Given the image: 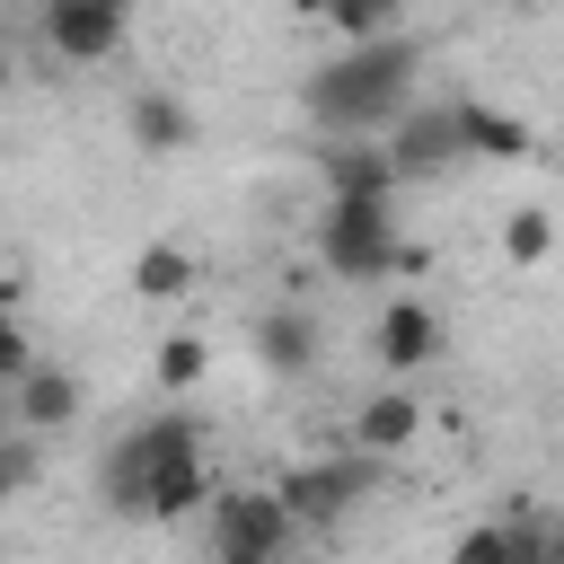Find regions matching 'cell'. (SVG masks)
I'll list each match as a JSON object with an SVG mask.
<instances>
[{
    "label": "cell",
    "instance_id": "obj_1",
    "mask_svg": "<svg viewBox=\"0 0 564 564\" xmlns=\"http://www.w3.org/2000/svg\"><path fill=\"white\" fill-rule=\"evenodd\" d=\"M414 70H423V53L405 35H370V44H344L335 62H317L300 106L326 141H379L414 106Z\"/></svg>",
    "mask_w": 564,
    "mask_h": 564
},
{
    "label": "cell",
    "instance_id": "obj_2",
    "mask_svg": "<svg viewBox=\"0 0 564 564\" xmlns=\"http://www.w3.org/2000/svg\"><path fill=\"white\" fill-rule=\"evenodd\" d=\"M317 264L335 282H388V273H423L432 256L397 238V212L388 203H326L317 220Z\"/></svg>",
    "mask_w": 564,
    "mask_h": 564
},
{
    "label": "cell",
    "instance_id": "obj_3",
    "mask_svg": "<svg viewBox=\"0 0 564 564\" xmlns=\"http://www.w3.org/2000/svg\"><path fill=\"white\" fill-rule=\"evenodd\" d=\"M203 529H212V564H291V538H300L282 494H256V485H212Z\"/></svg>",
    "mask_w": 564,
    "mask_h": 564
},
{
    "label": "cell",
    "instance_id": "obj_4",
    "mask_svg": "<svg viewBox=\"0 0 564 564\" xmlns=\"http://www.w3.org/2000/svg\"><path fill=\"white\" fill-rule=\"evenodd\" d=\"M185 441H203L194 414H150V423H132V432L97 458V502H106L115 520H141V485H150V467H159L167 449H185Z\"/></svg>",
    "mask_w": 564,
    "mask_h": 564
},
{
    "label": "cell",
    "instance_id": "obj_5",
    "mask_svg": "<svg viewBox=\"0 0 564 564\" xmlns=\"http://www.w3.org/2000/svg\"><path fill=\"white\" fill-rule=\"evenodd\" d=\"M361 485H370V458H317V467H291L273 494H282V511H291L300 529H335V520L361 502Z\"/></svg>",
    "mask_w": 564,
    "mask_h": 564
},
{
    "label": "cell",
    "instance_id": "obj_6",
    "mask_svg": "<svg viewBox=\"0 0 564 564\" xmlns=\"http://www.w3.org/2000/svg\"><path fill=\"white\" fill-rule=\"evenodd\" d=\"M370 352H379V370H388V379H414V370H432V361H441V317L405 291V300H388V308H379Z\"/></svg>",
    "mask_w": 564,
    "mask_h": 564
},
{
    "label": "cell",
    "instance_id": "obj_7",
    "mask_svg": "<svg viewBox=\"0 0 564 564\" xmlns=\"http://www.w3.org/2000/svg\"><path fill=\"white\" fill-rule=\"evenodd\" d=\"M317 176H326V203H388L405 176L388 159V141H326L317 150Z\"/></svg>",
    "mask_w": 564,
    "mask_h": 564
},
{
    "label": "cell",
    "instance_id": "obj_8",
    "mask_svg": "<svg viewBox=\"0 0 564 564\" xmlns=\"http://www.w3.org/2000/svg\"><path fill=\"white\" fill-rule=\"evenodd\" d=\"M388 132H397V141H388L397 176H441V167H458V159H467V150H458V123H449V106H405Z\"/></svg>",
    "mask_w": 564,
    "mask_h": 564
},
{
    "label": "cell",
    "instance_id": "obj_9",
    "mask_svg": "<svg viewBox=\"0 0 564 564\" xmlns=\"http://www.w3.org/2000/svg\"><path fill=\"white\" fill-rule=\"evenodd\" d=\"M44 44L62 62H106L123 44V9H106V0H44Z\"/></svg>",
    "mask_w": 564,
    "mask_h": 564
},
{
    "label": "cell",
    "instance_id": "obj_10",
    "mask_svg": "<svg viewBox=\"0 0 564 564\" xmlns=\"http://www.w3.org/2000/svg\"><path fill=\"white\" fill-rule=\"evenodd\" d=\"M79 405H88V388H79L70 370H53V361H35V370L9 388V423H18V432H70Z\"/></svg>",
    "mask_w": 564,
    "mask_h": 564
},
{
    "label": "cell",
    "instance_id": "obj_11",
    "mask_svg": "<svg viewBox=\"0 0 564 564\" xmlns=\"http://www.w3.org/2000/svg\"><path fill=\"white\" fill-rule=\"evenodd\" d=\"M414 432H423V397H414L405 379H397V388H379V397L352 414V449H361V458H388V449H405Z\"/></svg>",
    "mask_w": 564,
    "mask_h": 564
},
{
    "label": "cell",
    "instance_id": "obj_12",
    "mask_svg": "<svg viewBox=\"0 0 564 564\" xmlns=\"http://www.w3.org/2000/svg\"><path fill=\"white\" fill-rule=\"evenodd\" d=\"M256 361H264L273 379H308V361H317L308 308H264V317H256Z\"/></svg>",
    "mask_w": 564,
    "mask_h": 564
},
{
    "label": "cell",
    "instance_id": "obj_13",
    "mask_svg": "<svg viewBox=\"0 0 564 564\" xmlns=\"http://www.w3.org/2000/svg\"><path fill=\"white\" fill-rule=\"evenodd\" d=\"M449 123H458V150H467V159H520V150H529V123H520V115H502V106L458 97V106H449Z\"/></svg>",
    "mask_w": 564,
    "mask_h": 564
},
{
    "label": "cell",
    "instance_id": "obj_14",
    "mask_svg": "<svg viewBox=\"0 0 564 564\" xmlns=\"http://www.w3.org/2000/svg\"><path fill=\"white\" fill-rule=\"evenodd\" d=\"M123 123H132V141H141L150 159H176V150L194 141V115H185V97H167V88H141Z\"/></svg>",
    "mask_w": 564,
    "mask_h": 564
},
{
    "label": "cell",
    "instance_id": "obj_15",
    "mask_svg": "<svg viewBox=\"0 0 564 564\" xmlns=\"http://www.w3.org/2000/svg\"><path fill=\"white\" fill-rule=\"evenodd\" d=\"M449 564H538V520H476Z\"/></svg>",
    "mask_w": 564,
    "mask_h": 564
},
{
    "label": "cell",
    "instance_id": "obj_16",
    "mask_svg": "<svg viewBox=\"0 0 564 564\" xmlns=\"http://www.w3.org/2000/svg\"><path fill=\"white\" fill-rule=\"evenodd\" d=\"M132 291H141V300H176V291H194V256L167 247V238L141 247V256H132Z\"/></svg>",
    "mask_w": 564,
    "mask_h": 564
},
{
    "label": "cell",
    "instance_id": "obj_17",
    "mask_svg": "<svg viewBox=\"0 0 564 564\" xmlns=\"http://www.w3.org/2000/svg\"><path fill=\"white\" fill-rule=\"evenodd\" d=\"M317 9L335 18L344 44H370V35H397V18H405L414 0H317Z\"/></svg>",
    "mask_w": 564,
    "mask_h": 564
},
{
    "label": "cell",
    "instance_id": "obj_18",
    "mask_svg": "<svg viewBox=\"0 0 564 564\" xmlns=\"http://www.w3.org/2000/svg\"><path fill=\"white\" fill-rule=\"evenodd\" d=\"M502 256H511V264H546V256H555V212L520 203V212L502 220Z\"/></svg>",
    "mask_w": 564,
    "mask_h": 564
},
{
    "label": "cell",
    "instance_id": "obj_19",
    "mask_svg": "<svg viewBox=\"0 0 564 564\" xmlns=\"http://www.w3.org/2000/svg\"><path fill=\"white\" fill-rule=\"evenodd\" d=\"M203 370H212V344H203V335H167V344H159V379H167V388H194Z\"/></svg>",
    "mask_w": 564,
    "mask_h": 564
},
{
    "label": "cell",
    "instance_id": "obj_20",
    "mask_svg": "<svg viewBox=\"0 0 564 564\" xmlns=\"http://www.w3.org/2000/svg\"><path fill=\"white\" fill-rule=\"evenodd\" d=\"M35 370V344H26V326L9 317V300H0V388H18Z\"/></svg>",
    "mask_w": 564,
    "mask_h": 564
},
{
    "label": "cell",
    "instance_id": "obj_21",
    "mask_svg": "<svg viewBox=\"0 0 564 564\" xmlns=\"http://www.w3.org/2000/svg\"><path fill=\"white\" fill-rule=\"evenodd\" d=\"M26 441H35V432H9V441H0V511H9V502H18V485L35 476V449H26Z\"/></svg>",
    "mask_w": 564,
    "mask_h": 564
},
{
    "label": "cell",
    "instance_id": "obj_22",
    "mask_svg": "<svg viewBox=\"0 0 564 564\" xmlns=\"http://www.w3.org/2000/svg\"><path fill=\"white\" fill-rule=\"evenodd\" d=\"M538 564H564V520H538Z\"/></svg>",
    "mask_w": 564,
    "mask_h": 564
},
{
    "label": "cell",
    "instance_id": "obj_23",
    "mask_svg": "<svg viewBox=\"0 0 564 564\" xmlns=\"http://www.w3.org/2000/svg\"><path fill=\"white\" fill-rule=\"evenodd\" d=\"M9 432H18V423H9V397H0V441H9Z\"/></svg>",
    "mask_w": 564,
    "mask_h": 564
},
{
    "label": "cell",
    "instance_id": "obj_24",
    "mask_svg": "<svg viewBox=\"0 0 564 564\" xmlns=\"http://www.w3.org/2000/svg\"><path fill=\"white\" fill-rule=\"evenodd\" d=\"M106 9H132V0H106Z\"/></svg>",
    "mask_w": 564,
    "mask_h": 564
},
{
    "label": "cell",
    "instance_id": "obj_25",
    "mask_svg": "<svg viewBox=\"0 0 564 564\" xmlns=\"http://www.w3.org/2000/svg\"><path fill=\"white\" fill-rule=\"evenodd\" d=\"M0 88H9V62H0Z\"/></svg>",
    "mask_w": 564,
    "mask_h": 564
}]
</instances>
